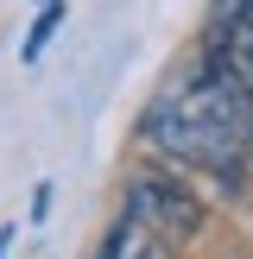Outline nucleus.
I'll return each instance as SVG.
<instances>
[{
    "instance_id": "nucleus-1",
    "label": "nucleus",
    "mask_w": 253,
    "mask_h": 259,
    "mask_svg": "<svg viewBox=\"0 0 253 259\" xmlns=\"http://www.w3.org/2000/svg\"><path fill=\"white\" fill-rule=\"evenodd\" d=\"M139 146L171 171H202L240 190L253 164V89L222 57L196 51L139 114Z\"/></svg>"
},
{
    "instance_id": "nucleus-2",
    "label": "nucleus",
    "mask_w": 253,
    "mask_h": 259,
    "mask_svg": "<svg viewBox=\"0 0 253 259\" xmlns=\"http://www.w3.org/2000/svg\"><path fill=\"white\" fill-rule=\"evenodd\" d=\"M120 215L139 222L146 234H158L164 247H190L202 234V196L171 171V164H133L120 184Z\"/></svg>"
},
{
    "instance_id": "nucleus-3",
    "label": "nucleus",
    "mask_w": 253,
    "mask_h": 259,
    "mask_svg": "<svg viewBox=\"0 0 253 259\" xmlns=\"http://www.w3.org/2000/svg\"><path fill=\"white\" fill-rule=\"evenodd\" d=\"M202 51L222 57L240 82L253 89V0H209V32H202Z\"/></svg>"
},
{
    "instance_id": "nucleus-4",
    "label": "nucleus",
    "mask_w": 253,
    "mask_h": 259,
    "mask_svg": "<svg viewBox=\"0 0 253 259\" xmlns=\"http://www.w3.org/2000/svg\"><path fill=\"white\" fill-rule=\"evenodd\" d=\"M171 253H177V247H164L158 234H146V228L126 222V215L108 228V240L95 247V259H171Z\"/></svg>"
},
{
    "instance_id": "nucleus-5",
    "label": "nucleus",
    "mask_w": 253,
    "mask_h": 259,
    "mask_svg": "<svg viewBox=\"0 0 253 259\" xmlns=\"http://www.w3.org/2000/svg\"><path fill=\"white\" fill-rule=\"evenodd\" d=\"M57 32H63V0H45V7H38V19H32V32H25V45H19V57L38 63V57H45V45H51Z\"/></svg>"
},
{
    "instance_id": "nucleus-6",
    "label": "nucleus",
    "mask_w": 253,
    "mask_h": 259,
    "mask_svg": "<svg viewBox=\"0 0 253 259\" xmlns=\"http://www.w3.org/2000/svg\"><path fill=\"white\" fill-rule=\"evenodd\" d=\"M51 215V184H38V196H32V222H45Z\"/></svg>"
},
{
    "instance_id": "nucleus-7",
    "label": "nucleus",
    "mask_w": 253,
    "mask_h": 259,
    "mask_svg": "<svg viewBox=\"0 0 253 259\" xmlns=\"http://www.w3.org/2000/svg\"><path fill=\"white\" fill-rule=\"evenodd\" d=\"M7 247H13V228H0V259H7Z\"/></svg>"
},
{
    "instance_id": "nucleus-8",
    "label": "nucleus",
    "mask_w": 253,
    "mask_h": 259,
    "mask_svg": "<svg viewBox=\"0 0 253 259\" xmlns=\"http://www.w3.org/2000/svg\"><path fill=\"white\" fill-rule=\"evenodd\" d=\"M38 7H45V0H38Z\"/></svg>"
}]
</instances>
